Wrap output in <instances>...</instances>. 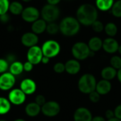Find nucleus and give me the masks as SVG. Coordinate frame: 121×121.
Listing matches in <instances>:
<instances>
[{"label": "nucleus", "instance_id": "1", "mask_svg": "<svg viewBox=\"0 0 121 121\" xmlns=\"http://www.w3.org/2000/svg\"><path fill=\"white\" fill-rule=\"evenodd\" d=\"M77 19L80 24L84 26H91L97 20V8L91 4H83L77 10Z\"/></svg>", "mask_w": 121, "mask_h": 121}, {"label": "nucleus", "instance_id": "2", "mask_svg": "<svg viewBox=\"0 0 121 121\" xmlns=\"http://www.w3.org/2000/svg\"><path fill=\"white\" fill-rule=\"evenodd\" d=\"M59 26L60 31L63 35L72 37L79 32L81 24L77 18L73 16H66L60 21Z\"/></svg>", "mask_w": 121, "mask_h": 121}, {"label": "nucleus", "instance_id": "3", "mask_svg": "<svg viewBox=\"0 0 121 121\" xmlns=\"http://www.w3.org/2000/svg\"><path fill=\"white\" fill-rule=\"evenodd\" d=\"M97 81L94 74L90 73L84 74L78 81V89L84 94H89L96 90Z\"/></svg>", "mask_w": 121, "mask_h": 121}, {"label": "nucleus", "instance_id": "4", "mask_svg": "<svg viewBox=\"0 0 121 121\" xmlns=\"http://www.w3.org/2000/svg\"><path fill=\"white\" fill-rule=\"evenodd\" d=\"M91 52L88 44L84 42H77L72 48V54L74 59L82 61L91 57Z\"/></svg>", "mask_w": 121, "mask_h": 121}, {"label": "nucleus", "instance_id": "5", "mask_svg": "<svg viewBox=\"0 0 121 121\" xmlns=\"http://www.w3.org/2000/svg\"><path fill=\"white\" fill-rule=\"evenodd\" d=\"M60 15V11L57 6L45 4L40 11V16L47 23L55 22L58 19Z\"/></svg>", "mask_w": 121, "mask_h": 121}, {"label": "nucleus", "instance_id": "6", "mask_svg": "<svg viewBox=\"0 0 121 121\" xmlns=\"http://www.w3.org/2000/svg\"><path fill=\"white\" fill-rule=\"evenodd\" d=\"M43 56L48 57L50 59L57 56L61 51L60 43L54 40H48L43 43L41 47Z\"/></svg>", "mask_w": 121, "mask_h": 121}, {"label": "nucleus", "instance_id": "7", "mask_svg": "<svg viewBox=\"0 0 121 121\" xmlns=\"http://www.w3.org/2000/svg\"><path fill=\"white\" fill-rule=\"evenodd\" d=\"M61 110L60 105L55 101H47L43 106H41V113L46 117L53 118L57 116Z\"/></svg>", "mask_w": 121, "mask_h": 121}, {"label": "nucleus", "instance_id": "8", "mask_svg": "<svg viewBox=\"0 0 121 121\" xmlns=\"http://www.w3.org/2000/svg\"><path fill=\"white\" fill-rule=\"evenodd\" d=\"M8 99L11 102V105L21 106L26 102V95L20 88H15L9 91Z\"/></svg>", "mask_w": 121, "mask_h": 121}, {"label": "nucleus", "instance_id": "9", "mask_svg": "<svg viewBox=\"0 0 121 121\" xmlns=\"http://www.w3.org/2000/svg\"><path fill=\"white\" fill-rule=\"evenodd\" d=\"M16 77L9 72L0 74V90L4 91H10L16 84Z\"/></svg>", "mask_w": 121, "mask_h": 121}, {"label": "nucleus", "instance_id": "10", "mask_svg": "<svg viewBox=\"0 0 121 121\" xmlns=\"http://www.w3.org/2000/svg\"><path fill=\"white\" fill-rule=\"evenodd\" d=\"M27 60L31 62L33 65H37L41 63V60L43 57V51L41 47L35 45L29 48L26 54Z\"/></svg>", "mask_w": 121, "mask_h": 121}, {"label": "nucleus", "instance_id": "11", "mask_svg": "<svg viewBox=\"0 0 121 121\" xmlns=\"http://www.w3.org/2000/svg\"><path fill=\"white\" fill-rule=\"evenodd\" d=\"M22 19L27 23H33L40 16V11L34 6H28L23 9L21 14Z\"/></svg>", "mask_w": 121, "mask_h": 121}, {"label": "nucleus", "instance_id": "12", "mask_svg": "<svg viewBox=\"0 0 121 121\" xmlns=\"http://www.w3.org/2000/svg\"><path fill=\"white\" fill-rule=\"evenodd\" d=\"M93 116L91 112L86 107H79L73 114L74 121H91Z\"/></svg>", "mask_w": 121, "mask_h": 121}, {"label": "nucleus", "instance_id": "13", "mask_svg": "<svg viewBox=\"0 0 121 121\" xmlns=\"http://www.w3.org/2000/svg\"><path fill=\"white\" fill-rule=\"evenodd\" d=\"M19 88L26 94V96H29L33 94L36 91L37 84L33 79L26 78L21 82Z\"/></svg>", "mask_w": 121, "mask_h": 121}, {"label": "nucleus", "instance_id": "14", "mask_svg": "<svg viewBox=\"0 0 121 121\" xmlns=\"http://www.w3.org/2000/svg\"><path fill=\"white\" fill-rule=\"evenodd\" d=\"M39 41L38 35L31 32H26L23 33L21 38V42L22 45L26 48H31L33 46L37 45Z\"/></svg>", "mask_w": 121, "mask_h": 121}, {"label": "nucleus", "instance_id": "15", "mask_svg": "<svg viewBox=\"0 0 121 121\" xmlns=\"http://www.w3.org/2000/svg\"><path fill=\"white\" fill-rule=\"evenodd\" d=\"M118 42L114 38L108 37L103 40V46L102 48L108 54H114L118 52L119 47Z\"/></svg>", "mask_w": 121, "mask_h": 121}, {"label": "nucleus", "instance_id": "16", "mask_svg": "<svg viewBox=\"0 0 121 121\" xmlns=\"http://www.w3.org/2000/svg\"><path fill=\"white\" fill-rule=\"evenodd\" d=\"M65 65V72L71 75H75L81 70V64L79 61L76 59H70L67 60Z\"/></svg>", "mask_w": 121, "mask_h": 121}, {"label": "nucleus", "instance_id": "17", "mask_svg": "<svg viewBox=\"0 0 121 121\" xmlns=\"http://www.w3.org/2000/svg\"><path fill=\"white\" fill-rule=\"evenodd\" d=\"M112 89V84L110 81L101 79L99 82H97L96 86V91L101 95H107L111 92Z\"/></svg>", "mask_w": 121, "mask_h": 121}, {"label": "nucleus", "instance_id": "18", "mask_svg": "<svg viewBox=\"0 0 121 121\" xmlns=\"http://www.w3.org/2000/svg\"><path fill=\"white\" fill-rule=\"evenodd\" d=\"M41 112V106L37 104L35 101L28 103L25 107L26 114L30 118L38 116Z\"/></svg>", "mask_w": 121, "mask_h": 121}, {"label": "nucleus", "instance_id": "19", "mask_svg": "<svg viewBox=\"0 0 121 121\" xmlns=\"http://www.w3.org/2000/svg\"><path fill=\"white\" fill-rule=\"evenodd\" d=\"M48 23L43 20V18H38L33 23H32L31 25V30L33 33H35L36 35H40L43 33L45 31H46Z\"/></svg>", "mask_w": 121, "mask_h": 121}, {"label": "nucleus", "instance_id": "20", "mask_svg": "<svg viewBox=\"0 0 121 121\" xmlns=\"http://www.w3.org/2000/svg\"><path fill=\"white\" fill-rule=\"evenodd\" d=\"M101 76L103 79L111 81L117 77V70L111 66H107L102 69Z\"/></svg>", "mask_w": 121, "mask_h": 121}, {"label": "nucleus", "instance_id": "21", "mask_svg": "<svg viewBox=\"0 0 121 121\" xmlns=\"http://www.w3.org/2000/svg\"><path fill=\"white\" fill-rule=\"evenodd\" d=\"M88 46L91 51L96 52L99 51L103 46V40L97 36H94L90 38L88 43Z\"/></svg>", "mask_w": 121, "mask_h": 121}, {"label": "nucleus", "instance_id": "22", "mask_svg": "<svg viewBox=\"0 0 121 121\" xmlns=\"http://www.w3.org/2000/svg\"><path fill=\"white\" fill-rule=\"evenodd\" d=\"M9 72L10 73H11L13 75H14L15 77L21 74L24 72V69H23V63H22L20 61H18V60L12 62L9 65Z\"/></svg>", "mask_w": 121, "mask_h": 121}, {"label": "nucleus", "instance_id": "23", "mask_svg": "<svg viewBox=\"0 0 121 121\" xmlns=\"http://www.w3.org/2000/svg\"><path fill=\"white\" fill-rule=\"evenodd\" d=\"M114 2V0H96V7L100 11H106L111 9Z\"/></svg>", "mask_w": 121, "mask_h": 121}, {"label": "nucleus", "instance_id": "24", "mask_svg": "<svg viewBox=\"0 0 121 121\" xmlns=\"http://www.w3.org/2000/svg\"><path fill=\"white\" fill-rule=\"evenodd\" d=\"M11 109V104L8 99V98L0 96V116L9 113Z\"/></svg>", "mask_w": 121, "mask_h": 121}, {"label": "nucleus", "instance_id": "25", "mask_svg": "<svg viewBox=\"0 0 121 121\" xmlns=\"http://www.w3.org/2000/svg\"><path fill=\"white\" fill-rule=\"evenodd\" d=\"M23 9L24 8L21 2L14 1H12L11 3H10L9 11L13 15H21L22 11H23Z\"/></svg>", "mask_w": 121, "mask_h": 121}, {"label": "nucleus", "instance_id": "26", "mask_svg": "<svg viewBox=\"0 0 121 121\" xmlns=\"http://www.w3.org/2000/svg\"><path fill=\"white\" fill-rule=\"evenodd\" d=\"M104 30L107 35L111 38H113L118 33V27L116 23L113 22H108L104 26Z\"/></svg>", "mask_w": 121, "mask_h": 121}, {"label": "nucleus", "instance_id": "27", "mask_svg": "<svg viewBox=\"0 0 121 121\" xmlns=\"http://www.w3.org/2000/svg\"><path fill=\"white\" fill-rule=\"evenodd\" d=\"M111 13L116 18H121V0L114 2L111 8Z\"/></svg>", "mask_w": 121, "mask_h": 121}, {"label": "nucleus", "instance_id": "28", "mask_svg": "<svg viewBox=\"0 0 121 121\" xmlns=\"http://www.w3.org/2000/svg\"><path fill=\"white\" fill-rule=\"evenodd\" d=\"M46 31L50 35H56L60 31L59 24L56 23L55 22L48 23Z\"/></svg>", "mask_w": 121, "mask_h": 121}, {"label": "nucleus", "instance_id": "29", "mask_svg": "<svg viewBox=\"0 0 121 121\" xmlns=\"http://www.w3.org/2000/svg\"><path fill=\"white\" fill-rule=\"evenodd\" d=\"M110 65L112 67L118 70L121 68V57L118 55H113L110 60Z\"/></svg>", "mask_w": 121, "mask_h": 121}, {"label": "nucleus", "instance_id": "30", "mask_svg": "<svg viewBox=\"0 0 121 121\" xmlns=\"http://www.w3.org/2000/svg\"><path fill=\"white\" fill-rule=\"evenodd\" d=\"M9 0H0V15L8 13L9 10Z\"/></svg>", "mask_w": 121, "mask_h": 121}, {"label": "nucleus", "instance_id": "31", "mask_svg": "<svg viewBox=\"0 0 121 121\" xmlns=\"http://www.w3.org/2000/svg\"><path fill=\"white\" fill-rule=\"evenodd\" d=\"M91 28L94 31H95L96 33H101L104 30V25L101 21L96 20L91 25Z\"/></svg>", "mask_w": 121, "mask_h": 121}, {"label": "nucleus", "instance_id": "32", "mask_svg": "<svg viewBox=\"0 0 121 121\" xmlns=\"http://www.w3.org/2000/svg\"><path fill=\"white\" fill-rule=\"evenodd\" d=\"M9 63L5 58H0V74L9 72Z\"/></svg>", "mask_w": 121, "mask_h": 121}, {"label": "nucleus", "instance_id": "33", "mask_svg": "<svg viewBox=\"0 0 121 121\" xmlns=\"http://www.w3.org/2000/svg\"><path fill=\"white\" fill-rule=\"evenodd\" d=\"M53 70L55 72H56L57 74H62L64 72H65V65L64 63L58 62L54 65Z\"/></svg>", "mask_w": 121, "mask_h": 121}, {"label": "nucleus", "instance_id": "34", "mask_svg": "<svg viewBox=\"0 0 121 121\" xmlns=\"http://www.w3.org/2000/svg\"><path fill=\"white\" fill-rule=\"evenodd\" d=\"M89 100L91 101V102L96 104L100 101L101 95L95 90V91H92L91 93H90L89 94Z\"/></svg>", "mask_w": 121, "mask_h": 121}, {"label": "nucleus", "instance_id": "35", "mask_svg": "<svg viewBox=\"0 0 121 121\" xmlns=\"http://www.w3.org/2000/svg\"><path fill=\"white\" fill-rule=\"evenodd\" d=\"M35 102L38 104L40 106H43L47 101H46V99L45 97L43 96V95H41V94H38L35 96Z\"/></svg>", "mask_w": 121, "mask_h": 121}, {"label": "nucleus", "instance_id": "36", "mask_svg": "<svg viewBox=\"0 0 121 121\" xmlns=\"http://www.w3.org/2000/svg\"><path fill=\"white\" fill-rule=\"evenodd\" d=\"M33 67L34 65L30 62L29 61H26V62L23 63V69H24V72H30L33 70Z\"/></svg>", "mask_w": 121, "mask_h": 121}, {"label": "nucleus", "instance_id": "37", "mask_svg": "<svg viewBox=\"0 0 121 121\" xmlns=\"http://www.w3.org/2000/svg\"><path fill=\"white\" fill-rule=\"evenodd\" d=\"M113 111H114V114H115V118L121 120V104H118L115 108Z\"/></svg>", "mask_w": 121, "mask_h": 121}, {"label": "nucleus", "instance_id": "38", "mask_svg": "<svg viewBox=\"0 0 121 121\" xmlns=\"http://www.w3.org/2000/svg\"><path fill=\"white\" fill-rule=\"evenodd\" d=\"M10 21V16L8 14V13L0 15V22L1 23H7Z\"/></svg>", "mask_w": 121, "mask_h": 121}, {"label": "nucleus", "instance_id": "39", "mask_svg": "<svg viewBox=\"0 0 121 121\" xmlns=\"http://www.w3.org/2000/svg\"><path fill=\"white\" fill-rule=\"evenodd\" d=\"M105 116L106 118L109 120V119H111L113 118H115V114H114V111L111 109H108L106 113H105Z\"/></svg>", "mask_w": 121, "mask_h": 121}, {"label": "nucleus", "instance_id": "40", "mask_svg": "<svg viewBox=\"0 0 121 121\" xmlns=\"http://www.w3.org/2000/svg\"><path fill=\"white\" fill-rule=\"evenodd\" d=\"M5 59H6V60H7V62L9 63V65L11 64L12 62L16 61V56H15L13 54H12V53L8 54V55H6V57Z\"/></svg>", "mask_w": 121, "mask_h": 121}, {"label": "nucleus", "instance_id": "41", "mask_svg": "<svg viewBox=\"0 0 121 121\" xmlns=\"http://www.w3.org/2000/svg\"><path fill=\"white\" fill-rule=\"evenodd\" d=\"M107 121L106 120V118L101 116H96L94 117H93L92 121Z\"/></svg>", "mask_w": 121, "mask_h": 121}, {"label": "nucleus", "instance_id": "42", "mask_svg": "<svg viewBox=\"0 0 121 121\" xmlns=\"http://www.w3.org/2000/svg\"><path fill=\"white\" fill-rule=\"evenodd\" d=\"M60 1H61V0H47V2L48 4L55 5V6H57Z\"/></svg>", "mask_w": 121, "mask_h": 121}, {"label": "nucleus", "instance_id": "43", "mask_svg": "<svg viewBox=\"0 0 121 121\" xmlns=\"http://www.w3.org/2000/svg\"><path fill=\"white\" fill-rule=\"evenodd\" d=\"M50 60V59L49 57H45V56H43V59H42V60H41V63H43V64H44V65H47V64L49 63Z\"/></svg>", "mask_w": 121, "mask_h": 121}, {"label": "nucleus", "instance_id": "44", "mask_svg": "<svg viewBox=\"0 0 121 121\" xmlns=\"http://www.w3.org/2000/svg\"><path fill=\"white\" fill-rule=\"evenodd\" d=\"M117 79L118 80V82L121 84V68L119 69L118 70H117Z\"/></svg>", "mask_w": 121, "mask_h": 121}, {"label": "nucleus", "instance_id": "45", "mask_svg": "<svg viewBox=\"0 0 121 121\" xmlns=\"http://www.w3.org/2000/svg\"><path fill=\"white\" fill-rule=\"evenodd\" d=\"M107 121H121V120H119V119H118V118H111V119L108 120Z\"/></svg>", "mask_w": 121, "mask_h": 121}, {"label": "nucleus", "instance_id": "46", "mask_svg": "<svg viewBox=\"0 0 121 121\" xmlns=\"http://www.w3.org/2000/svg\"><path fill=\"white\" fill-rule=\"evenodd\" d=\"M118 53H119V54L121 55V45H119V47H118Z\"/></svg>", "mask_w": 121, "mask_h": 121}, {"label": "nucleus", "instance_id": "47", "mask_svg": "<svg viewBox=\"0 0 121 121\" xmlns=\"http://www.w3.org/2000/svg\"><path fill=\"white\" fill-rule=\"evenodd\" d=\"M13 121H26V120H24V119H23V118H17V119L14 120Z\"/></svg>", "mask_w": 121, "mask_h": 121}, {"label": "nucleus", "instance_id": "48", "mask_svg": "<svg viewBox=\"0 0 121 121\" xmlns=\"http://www.w3.org/2000/svg\"><path fill=\"white\" fill-rule=\"evenodd\" d=\"M23 1H24V2H30V1H31L32 0H22Z\"/></svg>", "mask_w": 121, "mask_h": 121}, {"label": "nucleus", "instance_id": "49", "mask_svg": "<svg viewBox=\"0 0 121 121\" xmlns=\"http://www.w3.org/2000/svg\"><path fill=\"white\" fill-rule=\"evenodd\" d=\"M0 121H7L6 120H4V119H0Z\"/></svg>", "mask_w": 121, "mask_h": 121}]
</instances>
